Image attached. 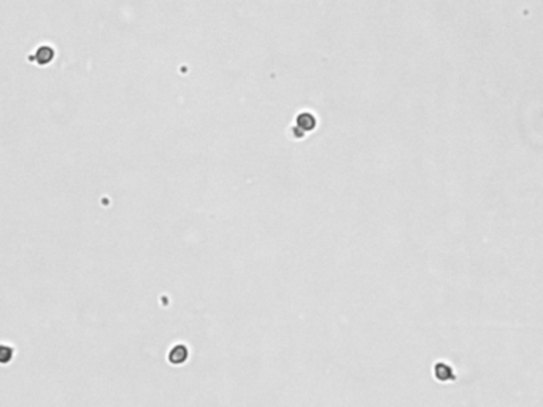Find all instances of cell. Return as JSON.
I'll list each match as a JSON object with an SVG mask.
<instances>
[{"label": "cell", "instance_id": "1", "mask_svg": "<svg viewBox=\"0 0 543 407\" xmlns=\"http://www.w3.org/2000/svg\"><path fill=\"white\" fill-rule=\"evenodd\" d=\"M35 57H37V62L40 65H46V64H50L53 61L54 51H53V48H50V46H40L37 50Z\"/></svg>", "mask_w": 543, "mask_h": 407}, {"label": "cell", "instance_id": "2", "mask_svg": "<svg viewBox=\"0 0 543 407\" xmlns=\"http://www.w3.org/2000/svg\"><path fill=\"white\" fill-rule=\"evenodd\" d=\"M435 377H437L439 380H443L447 382L450 379H454V372L450 366H447L445 363H439L437 366H435Z\"/></svg>", "mask_w": 543, "mask_h": 407}, {"label": "cell", "instance_id": "3", "mask_svg": "<svg viewBox=\"0 0 543 407\" xmlns=\"http://www.w3.org/2000/svg\"><path fill=\"white\" fill-rule=\"evenodd\" d=\"M186 356H188V350H186V348H184L183 345H177V347L169 353V360H170L172 363H175V364H180V363H183L184 360H186Z\"/></svg>", "mask_w": 543, "mask_h": 407}]
</instances>
